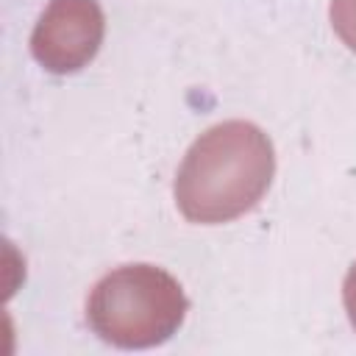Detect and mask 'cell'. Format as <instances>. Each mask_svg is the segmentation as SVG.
<instances>
[{
    "label": "cell",
    "mask_w": 356,
    "mask_h": 356,
    "mask_svg": "<svg viewBox=\"0 0 356 356\" xmlns=\"http://www.w3.org/2000/svg\"><path fill=\"white\" fill-rule=\"evenodd\" d=\"M275 175L270 136L245 120H225L200 134L175 175V203L189 222L220 225L250 211Z\"/></svg>",
    "instance_id": "obj_1"
},
{
    "label": "cell",
    "mask_w": 356,
    "mask_h": 356,
    "mask_svg": "<svg viewBox=\"0 0 356 356\" xmlns=\"http://www.w3.org/2000/svg\"><path fill=\"white\" fill-rule=\"evenodd\" d=\"M189 300L181 284L156 264H122L106 273L89 300L86 323L108 345L156 348L178 334Z\"/></svg>",
    "instance_id": "obj_2"
},
{
    "label": "cell",
    "mask_w": 356,
    "mask_h": 356,
    "mask_svg": "<svg viewBox=\"0 0 356 356\" xmlns=\"http://www.w3.org/2000/svg\"><path fill=\"white\" fill-rule=\"evenodd\" d=\"M103 33L97 0H50L31 33V53L47 72H78L97 56Z\"/></svg>",
    "instance_id": "obj_3"
},
{
    "label": "cell",
    "mask_w": 356,
    "mask_h": 356,
    "mask_svg": "<svg viewBox=\"0 0 356 356\" xmlns=\"http://www.w3.org/2000/svg\"><path fill=\"white\" fill-rule=\"evenodd\" d=\"M328 14L337 36L356 53V0H331Z\"/></svg>",
    "instance_id": "obj_4"
},
{
    "label": "cell",
    "mask_w": 356,
    "mask_h": 356,
    "mask_svg": "<svg viewBox=\"0 0 356 356\" xmlns=\"http://www.w3.org/2000/svg\"><path fill=\"white\" fill-rule=\"evenodd\" d=\"M342 303H345L348 320H350V325L356 331V261L345 273V281H342Z\"/></svg>",
    "instance_id": "obj_5"
}]
</instances>
